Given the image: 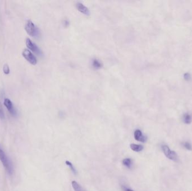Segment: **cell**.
I'll list each match as a JSON object with an SVG mask.
<instances>
[{"mask_svg":"<svg viewBox=\"0 0 192 191\" xmlns=\"http://www.w3.org/2000/svg\"><path fill=\"white\" fill-rule=\"evenodd\" d=\"M0 160L2 163L3 166L5 167L6 170L7 171L8 174L11 175L12 174V164L11 163L10 161L6 155L5 152L1 149H0Z\"/></svg>","mask_w":192,"mask_h":191,"instance_id":"6da1fadb","label":"cell"},{"mask_svg":"<svg viewBox=\"0 0 192 191\" xmlns=\"http://www.w3.org/2000/svg\"><path fill=\"white\" fill-rule=\"evenodd\" d=\"M25 29L26 33L31 36L37 37L39 36V31L34 24L31 20H28L25 26Z\"/></svg>","mask_w":192,"mask_h":191,"instance_id":"7a4b0ae2","label":"cell"},{"mask_svg":"<svg viewBox=\"0 0 192 191\" xmlns=\"http://www.w3.org/2000/svg\"><path fill=\"white\" fill-rule=\"evenodd\" d=\"M161 149L164 154L168 159H169L170 160H172L174 161H177L178 160V157H177V153L174 151L171 150L167 145H162Z\"/></svg>","mask_w":192,"mask_h":191,"instance_id":"3957f363","label":"cell"},{"mask_svg":"<svg viewBox=\"0 0 192 191\" xmlns=\"http://www.w3.org/2000/svg\"><path fill=\"white\" fill-rule=\"evenodd\" d=\"M22 54L23 57L25 58V59L27 60L31 65H35L37 63L36 57L34 56V55L31 53L29 49H25L22 53Z\"/></svg>","mask_w":192,"mask_h":191,"instance_id":"277c9868","label":"cell"},{"mask_svg":"<svg viewBox=\"0 0 192 191\" xmlns=\"http://www.w3.org/2000/svg\"><path fill=\"white\" fill-rule=\"evenodd\" d=\"M26 45L28 48L31 50L32 52L35 53L38 56H41L42 54L41 50L39 48V47L36 44L31 41L29 38H27L26 39Z\"/></svg>","mask_w":192,"mask_h":191,"instance_id":"5b68a950","label":"cell"},{"mask_svg":"<svg viewBox=\"0 0 192 191\" xmlns=\"http://www.w3.org/2000/svg\"><path fill=\"white\" fill-rule=\"evenodd\" d=\"M4 105L6 107V108L7 109V110L10 112V113L12 115V116H16L17 114V112L15 108L14 107V105L11 102L10 99L6 98L4 100Z\"/></svg>","mask_w":192,"mask_h":191,"instance_id":"8992f818","label":"cell"},{"mask_svg":"<svg viewBox=\"0 0 192 191\" xmlns=\"http://www.w3.org/2000/svg\"><path fill=\"white\" fill-rule=\"evenodd\" d=\"M134 139L141 142H145L147 139V137L145 135L142 134V132L140 131V129H136L134 132Z\"/></svg>","mask_w":192,"mask_h":191,"instance_id":"52a82bcc","label":"cell"},{"mask_svg":"<svg viewBox=\"0 0 192 191\" xmlns=\"http://www.w3.org/2000/svg\"><path fill=\"white\" fill-rule=\"evenodd\" d=\"M76 7L78 11H79L81 13L85 15H90V11L87 7L84 5L82 3L78 2L76 4Z\"/></svg>","mask_w":192,"mask_h":191,"instance_id":"ba28073f","label":"cell"},{"mask_svg":"<svg viewBox=\"0 0 192 191\" xmlns=\"http://www.w3.org/2000/svg\"><path fill=\"white\" fill-rule=\"evenodd\" d=\"M130 149L135 152H140L143 150L144 147L143 146L135 144H131L130 145Z\"/></svg>","mask_w":192,"mask_h":191,"instance_id":"9c48e42d","label":"cell"},{"mask_svg":"<svg viewBox=\"0 0 192 191\" xmlns=\"http://www.w3.org/2000/svg\"><path fill=\"white\" fill-rule=\"evenodd\" d=\"M122 163H123V164L124 165L125 167H126L128 169H131L132 163H133V161L131 160V159L129 158H125L122 161Z\"/></svg>","mask_w":192,"mask_h":191,"instance_id":"30bf717a","label":"cell"},{"mask_svg":"<svg viewBox=\"0 0 192 191\" xmlns=\"http://www.w3.org/2000/svg\"><path fill=\"white\" fill-rule=\"evenodd\" d=\"M72 185L74 191H84L82 186H80L78 182L75 181H72Z\"/></svg>","mask_w":192,"mask_h":191,"instance_id":"8fae6325","label":"cell"},{"mask_svg":"<svg viewBox=\"0 0 192 191\" xmlns=\"http://www.w3.org/2000/svg\"><path fill=\"white\" fill-rule=\"evenodd\" d=\"M183 120H184V122L185 123L190 124L192 122V116L189 114H185L183 117Z\"/></svg>","mask_w":192,"mask_h":191,"instance_id":"7c38bea8","label":"cell"},{"mask_svg":"<svg viewBox=\"0 0 192 191\" xmlns=\"http://www.w3.org/2000/svg\"><path fill=\"white\" fill-rule=\"evenodd\" d=\"M65 164H66V165H68V166L69 167V168L71 169V171H73V173H74L75 174H77V171H76L75 168H74V166H73V164H72L70 161H68V160H66V161H65Z\"/></svg>","mask_w":192,"mask_h":191,"instance_id":"4fadbf2b","label":"cell"},{"mask_svg":"<svg viewBox=\"0 0 192 191\" xmlns=\"http://www.w3.org/2000/svg\"><path fill=\"white\" fill-rule=\"evenodd\" d=\"M92 65L95 68H99L102 66L101 63L99 62L97 60H94L92 63Z\"/></svg>","mask_w":192,"mask_h":191,"instance_id":"5bb4252c","label":"cell"},{"mask_svg":"<svg viewBox=\"0 0 192 191\" xmlns=\"http://www.w3.org/2000/svg\"><path fill=\"white\" fill-rule=\"evenodd\" d=\"M183 146L187 149V150H192V146L191 144L188 142H184L183 143Z\"/></svg>","mask_w":192,"mask_h":191,"instance_id":"9a60e30c","label":"cell"},{"mask_svg":"<svg viewBox=\"0 0 192 191\" xmlns=\"http://www.w3.org/2000/svg\"><path fill=\"white\" fill-rule=\"evenodd\" d=\"M0 118L2 119L5 118V114L1 102H0Z\"/></svg>","mask_w":192,"mask_h":191,"instance_id":"2e32d148","label":"cell"},{"mask_svg":"<svg viewBox=\"0 0 192 191\" xmlns=\"http://www.w3.org/2000/svg\"><path fill=\"white\" fill-rule=\"evenodd\" d=\"M3 71H4V73H5L6 75H8L10 73V68H9V66L8 65L5 64L4 66Z\"/></svg>","mask_w":192,"mask_h":191,"instance_id":"e0dca14e","label":"cell"},{"mask_svg":"<svg viewBox=\"0 0 192 191\" xmlns=\"http://www.w3.org/2000/svg\"><path fill=\"white\" fill-rule=\"evenodd\" d=\"M184 78L186 80H189L190 78H191V75L189 73H186L184 74Z\"/></svg>","mask_w":192,"mask_h":191,"instance_id":"ac0fdd59","label":"cell"},{"mask_svg":"<svg viewBox=\"0 0 192 191\" xmlns=\"http://www.w3.org/2000/svg\"><path fill=\"white\" fill-rule=\"evenodd\" d=\"M124 191H133V190H131L130 188H126V187H124Z\"/></svg>","mask_w":192,"mask_h":191,"instance_id":"d6986e66","label":"cell"}]
</instances>
